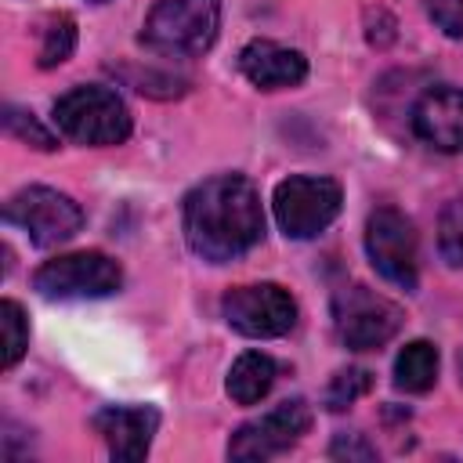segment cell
Returning <instances> with one entry per match:
<instances>
[{
	"instance_id": "6da1fadb",
	"label": "cell",
	"mask_w": 463,
	"mask_h": 463,
	"mask_svg": "<svg viewBox=\"0 0 463 463\" xmlns=\"http://www.w3.org/2000/svg\"><path fill=\"white\" fill-rule=\"evenodd\" d=\"M188 250L210 264H228L250 253L264 235L260 192L242 174H217L184 195L181 210Z\"/></svg>"
},
{
	"instance_id": "7402d4cb",
	"label": "cell",
	"mask_w": 463,
	"mask_h": 463,
	"mask_svg": "<svg viewBox=\"0 0 463 463\" xmlns=\"http://www.w3.org/2000/svg\"><path fill=\"white\" fill-rule=\"evenodd\" d=\"M329 456L333 459H373L376 449L365 441V434H336L329 445Z\"/></svg>"
},
{
	"instance_id": "52a82bcc",
	"label": "cell",
	"mask_w": 463,
	"mask_h": 463,
	"mask_svg": "<svg viewBox=\"0 0 463 463\" xmlns=\"http://www.w3.org/2000/svg\"><path fill=\"white\" fill-rule=\"evenodd\" d=\"M4 221L22 228L33 246L51 250V246L69 242L83 228V210L69 195L54 192L47 184H29L7 199Z\"/></svg>"
},
{
	"instance_id": "8fae6325",
	"label": "cell",
	"mask_w": 463,
	"mask_h": 463,
	"mask_svg": "<svg viewBox=\"0 0 463 463\" xmlns=\"http://www.w3.org/2000/svg\"><path fill=\"white\" fill-rule=\"evenodd\" d=\"M159 427V412L152 405H109L94 412V430L105 449L119 463H137L152 449V434Z\"/></svg>"
},
{
	"instance_id": "cb8c5ba5",
	"label": "cell",
	"mask_w": 463,
	"mask_h": 463,
	"mask_svg": "<svg viewBox=\"0 0 463 463\" xmlns=\"http://www.w3.org/2000/svg\"><path fill=\"white\" fill-rule=\"evenodd\" d=\"M94 4H105V0H94Z\"/></svg>"
},
{
	"instance_id": "30bf717a",
	"label": "cell",
	"mask_w": 463,
	"mask_h": 463,
	"mask_svg": "<svg viewBox=\"0 0 463 463\" xmlns=\"http://www.w3.org/2000/svg\"><path fill=\"white\" fill-rule=\"evenodd\" d=\"M311 427V409L304 398H289L282 405H275L271 412L242 423L232 441H228V459H242V463H253V459H271L286 449H293Z\"/></svg>"
},
{
	"instance_id": "ac0fdd59",
	"label": "cell",
	"mask_w": 463,
	"mask_h": 463,
	"mask_svg": "<svg viewBox=\"0 0 463 463\" xmlns=\"http://www.w3.org/2000/svg\"><path fill=\"white\" fill-rule=\"evenodd\" d=\"M369 387H373V373H369V369H362V365L340 369V373L329 380V387H326V405H329L333 412H340V409L354 405L362 394H369Z\"/></svg>"
},
{
	"instance_id": "9c48e42d",
	"label": "cell",
	"mask_w": 463,
	"mask_h": 463,
	"mask_svg": "<svg viewBox=\"0 0 463 463\" xmlns=\"http://www.w3.org/2000/svg\"><path fill=\"white\" fill-rule=\"evenodd\" d=\"M221 315L235 333L250 340H271L297 326V300L275 282H250L224 293Z\"/></svg>"
},
{
	"instance_id": "2e32d148",
	"label": "cell",
	"mask_w": 463,
	"mask_h": 463,
	"mask_svg": "<svg viewBox=\"0 0 463 463\" xmlns=\"http://www.w3.org/2000/svg\"><path fill=\"white\" fill-rule=\"evenodd\" d=\"M72 47H76V18L72 14H58L43 29V43H40L36 65L40 69H54L72 54Z\"/></svg>"
},
{
	"instance_id": "e0dca14e",
	"label": "cell",
	"mask_w": 463,
	"mask_h": 463,
	"mask_svg": "<svg viewBox=\"0 0 463 463\" xmlns=\"http://www.w3.org/2000/svg\"><path fill=\"white\" fill-rule=\"evenodd\" d=\"M0 333H4V369H11V365H18V358L29 347V322H25L22 304H14V300L0 304Z\"/></svg>"
},
{
	"instance_id": "8992f818",
	"label": "cell",
	"mask_w": 463,
	"mask_h": 463,
	"mask_svg": "<svg viewBox=\"0 0 463 463\" xmlns=\"http://www.w3.org/2000/svg\"><path fill=\"white\" fill-rule=\"evenodd\" d=\"M402 326V307L369 286H340L333 293V329L351 351L383 347Z\"/></svg>"
},
{
	"instance_id": "5b68a950",
	"label": "cell",
	"mask_w": 463,
	"mask_h": 463,
	"mask_svg": "<svg viewBox=\"0 0 463 463\" xmlns=\"http://www.w3.org/2000/svg\"><path fill=\"white\" fill-rule=\"evenodd\" d=\"M119 286L123 268L98 250L61 253L54 260H43L33 275V289L47 300H98L116 293Z\"/></svg>"
},
{
	"instance_id": "277c9868",
	"label": "cell",
	"mask_w": 463,
	"mask_h": 463,
	"mask_svg": "<svg viewBox=\"0 0 463 463\" xmlns=\"http://www.w3.org/2000/svg\"><path fill=\"white\" fill-rule=\"evenodd\" d=\"M344 206V192L333 177H315V174H293L275 184L271 210L279 228L289 239H315L326 232Z\"/></svg>"
},
{
	"instance_id": "ba28073f",
	"label": "cell",
	"mask_w": 463,
	"mask_h": 463,
	"mask_svg": "<svg viewBox=\"0 0 463 463\" xmlns=\"http://www.w3.org/2000/svg\"><path fill=\"white\" fill-rule=\"evenodd\" d=\"M365 253H369V264L376 268L380 279H387L391 286H402V289H416V282H420V250H416L412 221L402 210L380 206V210L369 213V221H365Z\"/></svg>"
},
{
	"instance_id": "603a6c76",
	"label": "cell",
	"mask_w": 463,
	"mask_h": 463,
	"mask_svg": "<svg viewBox=\"0 0 463 463\" xmlns=\"http://www.w3.org/2000/svg\"><path fill=\"white\" fill-rule=\"evenodd\" d=\"M459 380H463V351H459Z\"/></svg>"
},
{
	"instance_id": "3957f363",
	"label": "cell",
	"mask_w": 463,
	"mask_h": 463,
	"mask_svg": "<svg viewBox=\"0 0 463 463\" xmlns=\"http://www.w3.org/2000/svg\"><path fill=\"white\" fill-rule=\"evenodd\" d=\"M54 123L69 141L94 145V148L119 145L130 137V112L123 98L98 83L72 87L69 94H61L54 101Z\"/></svg>"
},
{
	"instance_id": "d6986e66",
	"label": "cell",
	"mask_w": 463,
	"mask_h": 463,
	"mask_svg": "<svg viewBox=\"0 0 463 463\" xmlns=\"http://www.w3.org/2000/svg\"><path fill=\"white\" fill-rule=\"evenodd\" d=\"M438 250L452 268H463V195L452 199L438 217Z\"/></svg>"
},
{
	"instance_id": "ffe728a7",
	"label": "cell",
	"mask_w": 463,
	"mask_h": 463,
	"mask_svg": "<svg viewBox=\"0 0 463 463\" xmlns=\"http://www.w3.org/2000/svg\"><path fill=\"white\" fill-rule=\"evenodd\" d=\"M4 127H7V134H11V137H18V141H25V145H33V148L51 152V148L58 145V141H54V134H51L47 127H40L33 112H22V109H14V105H7V109H4Z\"/></svg>"
},
{
	"instance_id": "9a60e30c",
	"label": "cell",
	"mask_w": 463,
	"mask_h": 463,
	"mask_svg": "<svg viewBox=\"0 0 463 463\" xmlns=\"http://www.w3.org/2000/svg\"><path fill=\"white\" fill-rule=\"evenodd\" d=\"M438 380V347L430 340H409L394 358V383L409 394L430 391Z\"/></svg>"
},
{
	"instance_id": "5bb4252c",
	"label": "cell",
	"mask_w": 463,
	"mask_h": 463,
	"mask_svg": "<svg viewBox=\"0 0 463 463\" xmlns=\"http://www.w3.org/2000/svg\"><path fill=\"white\" fill-rule=\"evenodd\" d=\"M275 376H279V369H275L271 354H264V351H242V354L232 362L224 387H228L232 402H239V405H257V402L271 391Z\"/></svg>"
},
{
	"instance_id": "4fadbf2b",
	"label": "cell",
	"mask_w": 463,
	"mask_h": 463,
	"mask_svg": "<svg viewBox=\"0 0 463 463\" xmlns=\"http://www.w3.org/2000/svg\"><path fill=\"white\" fill-rule=\"evenodd\" d=\"M239 69L242 76L260 87V90H282V87H297L307 76V58L293 47H282L275 40H250L239 51Z\"/></svg>"
},
{
	"instance_id": "7a4b0ae2",
	"label": "cell",
	"mask_w": 463,
	"mask_h": 463,
	"mask_svg": "<svg viewBox=\"0 0 463 463\" xmlns=\"http://www.w3.org/2000/svg\"><path fill=\"white\" fill-rule=\"evenodd\" d=\"M221 29V0H159L141 29V43L156 54L192 58L210 51Z\"/></svg>"
},
{
	"instance_id": "44dd1931",
	"label": "cell",
	"mask_w": 463,
	"mask_h": 463,
	"mask_svg": "<svg viewBox=\"0 0 463 463\" xmlns=\"http://www.w3.org/2000/svg\"><path fill=\"white\" fill-rule=\"evenodd\" d=\"M427 14L449 40H463V0H427Z\"/></svg>"
},
{
	"instance_id": "7c38bea8",
	"label": "cell",
	"mask_w": 463,
	"mask_h": 463,
	"mask_svg": "<svg viewBox=\"0 0 463 463\" xmlns=\"http://www.w3.org/2000/svg\"><path fill=\"white\" fill-rule=\"evenodd\" d=\"M412 130L438 152H463V87H430L412 105Z\"/></svg>"
}]
</instances>
